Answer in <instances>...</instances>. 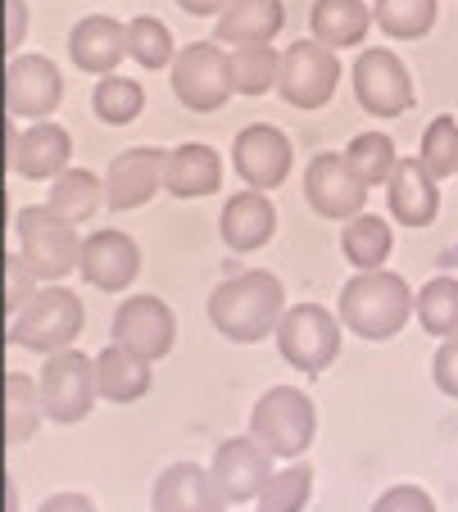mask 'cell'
Wrapping results in <instances>:
<instances>
[{
    "instance_id": "20",
    "label": "cell",
    "mask_w": 458,
    "mask_h": 512,
    "mask_svg": "<svg viewBox=\"0 0 458 512\" xmlns=\"http://www.w3.org/2000/svg\"><path fill=\"white\" fill-rule=\"evenodd\" d=\"M386 200H390V218L404 227H431L440 213L436 177L427 173L422 159H400L395 164V173L386 182Z\"/></svg>"
},
{
    "instance_id": "19",
    "label": "cell",
    "mask_w": 458,
    "mask_h": 512,
    "mask_svg": "<svg viewBox=\"0 0 458 512\" xmlns=\"http://www.w3.org/2000/svg\"><path fill=\"white\" fill-rule=\"evenodd\" d=\"M150 508L155 512H227V494L218 490L214 472L200 463H173L159 472L155 490H150Z\"/></svg>"
},
{
    "instance_id": "1",
    "label": "cell",
    "mask_w": 458,
    "mask_h": 512,
    "mask_svg": "<svg viewBox=\"0 0 458 512\" xmlns=\"http://www.w3.org/2000/svg\"><path fill=\"white\" fill-rule=\"evenodd\" d=\"M282 318H286V290L264 268L218 281L214 295H209V322L232 345H259V340L277 336Z\"/></svg>"
},
{
    "instance_id": "7",
    "label": "cell",
    "mask_w": 458,
    "mask_h": 512,
    "mask_svg": "<svg viewBox=\"0 0 458 512\" xmlns=\"http://www.w3.org/2000/svg\"><path fill=\"white\" fill-rule=\"evenodd\" d=\"M277 349L295 372L318 377L341 354V318L327 313L322 304H291L282 327H277Z\"/></svg>"
},
{
    "instance_id": "22",
    "label": "cell",
    "mask_w": 458,
    "mask_h": 512,
    "mask_svg": "<svg viewBox=\"0 0 458 512\" xmlns=\"http://www.w3.org/2000/svg\"><path fill=\"white\" fill-rule=\"evenodd\" d=\"M69 55L82 73L109 78L127 55V23L109 19V14H87V19L69 32Z\"/></svg>"
},
{
    "instance_id": "11",
    "label": "cell",
    "mask_w": 458,
    "mask_h": 512,
    "mask_svg": "<svg viewBox=\"0 0 458 512\" xmlns=\"http://www.w3.org/2000/svg\"><path fill=\"white\" fill-rule=\"evenodd\" d=\"M109 336H114V345L132 349L146 363H159L177 345V318L159 295H132V300L118 304Z\"/></svg>"
},
{
    "instance_id": "9",
    "label": "cell",
    "mask_w": 458,
    "mask_h": 512,
    "mask_svg": "<svg viewBox=\"0 0 458 512\" xmlns=\"http://www.w3.org/2000/svg\"><path fill=\"white\" fill-rule=\"evenodd\" d=\"M341 87V59H336L332 46H322L318 37L309 41H291L282 55V78H277V91H282L286 105L295 109H322Z\"/></svg>"
},
{
    "instance_id": "38",
    "label": "cell",
    "mask_w": 458,
    "mask_h": 512,
    "mask_svg": "<svg viewBox=\"0 0 458 512\" xmlns=\"http://www.w3.org/2000/svg\"><path fill=\"white\" fill-rule=\"evenodd\" d=\"M32 281L37 277H32V268L23 263V254H10V259H5V313H10V318H19L32 304V295H37Z\"/></svg>"
},
{
    "instance_id": "6",
    "label": "cell",
    "mask_w": 458,
    "mask_h": 512,
    "mask_svg": "<svg viewBox=\"0 0 458 512\" xmlns=\"http://www.w3.org/2000/svg\"><path fill=\"white\" fill-rule=\"evenodd\" d=\"M168 73H173V96L182 100L191 114H218V109L236 96L232 50L218 46V41H195V46L177 50Z\"/></svg>"
},
{
    "instance_id": "10",
    "label": "cell",
    "mask_w": 458,
    "mask_h": 512,
    "mask_svg": "<svg viewBox=\"0 0 458 512\" xmlns=\"http://www.w3.org/2000/svg\"><path fill=\"white\" fill-rule=\"evenodd\" d=\"M354 100L368 109L372 118H400L413 109V78L404 59L386 46H368L350 68Z\"/></svg>"
},
{
    "instance_id": "33",
    "label": "cell",
    "mask_w": 458,
    "mask_h": 512,
    "mask_svg": "<svg viewBox=\"0 0 458 512\" xmlns=\"http://www.w3.org/2000/svg\"><path fill=\"white\" fill-rule=\"evenodd\" d=\"M436 0H372V19L386 37L395 41H413L427 37L431 23H436Z\"/></svg>"
},
{
    "instance_id": "3",
    "label": "cell",
    "mask_w": 458,
    "mask_h": 512,
    "mask_svg": "<svg viewBox=\"0 0 458 512\" xmlns=\"http://www.w3.org/2000/svg\"><path fill=\"white\" fill-rule=\"evenodd\" d=\"M14 236H19V254L37 281L55 286V281H64L69 272H78V263H82L78 227L55 218L46 204H23L19 218H14Z\"/></svg>"
},
{
    "instance_id": "29",
    "label": "cell",
    "mask_w": 458,
    "mask_h": 512,
    "mask_svg": "<svg viewBox=\"0 0 458 512\" xmlns=\"http://www.w3.org/2000/svg\"><path fill=\"white\" fill-rule=\"evenodd\" d=\"M46 404H41V386L23 372H5V440L10 445H28L37 435Z\"/></svg>"
},
{
    "instance_id": "12",
    "label": "cell",
    "mask_w": 458,
    "mask_h": 512,
    "mask_svg": "<svg viewBox=\"0 0 458 512\" xmlns=\"http://www.w3.org/2000/svg\"><path fill=\"white\" fill-rule=\"evenodd\" d=\"M304 200H309V209L322 213V218L350 223V218L363 213V204H368V186L350 173L345 155L327 150V155H313L309 168H304Z\"/></svg>"
},
{
    "instance_id": "39",
    "label": "cell",
    "mask_w": 458,
    "mask_h": 512,
    "mask_svg": "<svg viewBox=\"0 0 458 512\" xmlns=\"http://www.w3.org/2000/svg\"><path fill=\"white\" fill-rule=\"evenodd\" d=\"M372 512H436V499L418 485H390L386 494H377Z\"/></svg>"
},
{
    "instance_id": "18",
    "label": "cell",
    "mask_w": 458,
    "mask_h": 512,
    "mask_svg": "<svg viewBox=\"0 0 458 512\" xmlns=\"http://www.w3.org/2000/svg\"><path fill=\"white\" fill-rule=\"evenodd\" d=\"M78 272H82L87 286L105 290V295H118V290H127L132 281L141 277V250H137V241H132L127 232L105 227V232H91L87 241H82Z\"/></svg>"
},
{
    "instance_id": "24",
    "label": "cell",
    "mask_w": 458,
    "mask_h": 512,
    "mask_svg": "<svg viewBox=\"0 0 458 512\" xmlns=\"http://www.w3.org/2000/svg\"><path fill=\"white\" fill-rule=\"evenodd\" d=\"M286 23L282 0H232L223 14H218L214 41L218 46H259V41H273Z\"/></svg>"
},
{
    "instance_id": "35",
    "label": "cell",
    "mask_w": 458,
    "mask_h": 512,
    "mask_svg": "<svg viewBox=\"0 0 458 512\" xmlns=\"http://www.w3.org/2000/svg\"><path fill=\"white\" fill-rule=\"evenodd\" d=\"M127 55L137 59L141 68H173L177 46L168 23H159L155 14H141V19L127 23Z\"/></svg>"
},
{
    "instance_id": "2",
    "label": "cell",
    "mask_w": 458,
    "mask_h": 512,
    "mask_svg": "<svg viewBox=\"0 0 458 512\" xmlns=\"http://www.w3.org/2000/svg\"><path fill=\"white\" fill-rule=\"evenodd\" d=\"M413 300L418 295L409 290V281L400 272H386V268L359 272V277L345 281L336 318H341V327H350L363 340H390L400 336L404 322L413 318Z\"/></svg>"
},
{
    "instance_id": "4",
    "label": "cell",
    "mask_w": 458,
    "mask_h": 512,
    "mask_svg": "<svg viewBox=\"0 0 458 512\" xmlns=\"http://www.w3.org/2000/svg\"><path fill=\"white\" fill-rule=\"evenodd\" d=\"M82 300L73 295L64 281L55 286H41L32 295V304L10 318V345H23L32 354H59V349H73V340L82 336Z\"/></svg>"
},
{
    "instance_id": "34",
    "label": "cell",
    "mask_w": 458,
    "mask_h": 512,
    "mask_svg": "<svg viewBox=\"0 0 458 512\" xmlns=\"http://www.w3.org/2000/svg\"><path fill=\"white\" fill-rule=\"evenodd\" d=\"M277 78H282V59L268 41L232 50V82L241 96H264V91L277 87Z\"/></svg>"
},
{
    "instance_id": "23",
    "label": "cell",
    "mask_w": 458,
    "mask_h": 512,
    "mask_svg": "<svg viewBox=\"0 0 458 512\" xmlns=\"http://www.w3.org/2000/svg\"><path fill=\"white\" fill-rule=\"evenodd\" d=\"M223 182V164L209 145L186 141L177 150H168L164 159V191L177 200H200V195H214Z\"/></svg>"
},
{
    "instance_id": "31",
    "label": "cell",
    "mask_w": 458,
    "mask_h": 512,
    "mask_svg": "<svg viewBox=\"0 0 458 512\" xmlns=\"http://www.w3.org/2000/svg\"><path fill=\"white\" fill-rule=\"evenodd\" d=\"M345 155V164H350V173L359 177L363 186H381V182H390V173H395V164H400V155H395V141H390L386 132H363V136H354L350 145L341 150Z\"/></svg>"
},
{
    "instance_id": "15",
    "label": "cell",
    "mask_w": 458,
    "mask_h": 512,
    "mask_svg": "<svg viewBox=\"0 0 458 512\" xmlns=\"http://www.w3.org/2000/svg\"><path fill=\"white\" fill-rule=\"evenodd\" d=\"M164 159H168V150H159V145H137V150L114 155V164L105 173L109 209L127 213V209H141V204L155 200L164 191Z\"/></svg>"
},
{
    "instance_id": "14",
    "label": "cell",
    "mask_w": 458,
    "mask_h": 512,
    "mask_svg": "<svg viewBox=\"0 0 458 512\" xmlns=\"http://www.w3.org/2000/svg\"><path fill=\"white\" fill-rule=\"evenodd\" d=\"M64 100V78L46 55H10L5 64V109L14 118H50Z\"/></svg>"
},
{
    "instance_id": "36",
    "label": "cell",
    "mask_w": 458,
    "mask_h": 512,
    "mask_svg": "<svg viewBox=\"0 0 458 512\" xmlns=\"http://www.w3.org/2000/svg\"><path fill=\"white\" fill-rule=\"evenodd\" d=\"M309 494H313V467L291 463L282 472H273V481L264 485V494L254 503H259V512H304Z\"/></svg>"
},
{
    "instance_id": "41",
    "label": "cell",
    "mask_w": 458,
    "mask_h": 512,
    "mask_svg": "<svg viewBox=\"0 0 458 512\" xmlns=\"http://www.w3.org/2000/svg\"><path fill=\"white\" fill-rule=\"evenodd\" d=\"M5 50L10 55H19V41L23 32H28V0H5Z\"/></svg>"
},
{
    "instance_id": "28",
    "label": "cell",
    "mask_w": 458,
    "mask_h": 512,
    "mask_svg": "<svg viewBox=\"0 0 458 512\" xmlns=\"http://www.w3.org/2000/svg\"><path fill=\"white\" fill-rule=\"evenodd\" d=\"M341 250L345 259L354 263L359 272H377L386 268L390 250H395V236H390V223L377 218V213H359L341 227Z\"/></svg>"
},
{
    "instance_id": "32",
    "label": "cell",
    "mask_w": 458,
    "mask_h": 512,
    "mask_svg": "<svg viewBox=\"0 0 458 512\" xmlns=\"http://www.w3.org/2000/svg\"><path fill=\"white\" fill-rule=\"evenodd\" d=\"M91 109H96L100 123L109 127H127V123H137L141 109H146V91H141L137 78H100L96 91H91Z\"/></svg>"
},
{
    "instance_id": "5",
    "label": "cell",
    "mask_w": 458,
    "mask_h": 512,
    "mask_svg": "<svg viewBox=\"0 0 458 512\" xmlns=\"http://www.w3.org/2000/svg\"><path fill=\"white\" fill-rule=\"evenodd\" d=\"M250 435L273 458H300L318 435V408L300 386H273L250 413Z\"/></svg>"
},
{
    "instance_id": "43",
    "label": "cell",
    "mask_w": 458,
    "mask_h": 512,
    "mask_svg": "<svg viewBox=\"0 0 458 512\" xmlns=\"http://www.w3.org/2000/svg\"><path fill=\"white\" fill-rule=\"evenodd\" d=\"M186 14H195V19H205V14H223L232 0H177Z\"/></svg>"
},
{
    "instance_id": "8",
    "label": "cell",
    "mask_w": 458,
    "mask_h": 512,
    "mask_svg": "<svg viewBox=\"0 0 458 512\" xmlns=\"http://www.w3.org/2000/svg\"><path fill=\"white\" fill-rule=\"evenodd\" d=\"M41 386V404H46V417L59 426H73L96 408L100 390H96V358L78 354V349H59V354L46 358V368L37 377Z\"/></svg>"
},
{
    "instance_id": "37",
    "label": "cell",
    "mask_w": 458,
    "mask_h": 512,
    "mask_svg": "<svg viewBox=\"0 0 458 512\" xmlns=\"http://www.w3.org/2000/svg\"><path fill=\"white\" fill-rule=\"evenodd\" d=\"M422 164H427V173L436 177H454L458 173V118L440 114L431 118V127L422 132Z\"/></svg>"
},
{
    "instance_id": "27",
    "label": "cell",
    "mask_w": 458,
    "mask_h": 512,
    "mask_svg": "<svg viewBox=\"0 0 458 512\" xmlns=\"http://www.w3.org/2000/svg\"><path fill=\"white\" fill-rule=\"evenodd\" d=\"M100 204H105V182H100L96 173H87V168H69V173H59L55 182H50L46 209L55 213V218H64L69 227L91 223Z\"/></svg>"
},
{
    "instance_id": "21",
    "label": "cell",
    "mask_w": 458,
    "mask_h": 512,
    "mask_svg": "<svg viewBox=\"0 0 458 512\" xmlns=\"http://www.w3.org/2000/svg\"><path fill=\"white\" fill-rule=\"evenodd\" d=\"M218 232H223L227 250L236 254H254L264 250L277 232V209L268 200V191H241L223 204V218H218Z\"/></svg>"
},
{
    "instance_id": "17",
    "label": "cell",
    "mask_w": 458,
    "mask_h": 512,
    "mask_svg": "<svg viewBox=\"0 0 458 512\" xmlns=\"http://www.w3.org/2000/svg\"><path fill=\"white\" fill-rule=\"evenodd\" d=\"M73 159V136L59 123L41 118L19 136V127H10V173H19L23 182H55L59 173H69Z\"/></svg>"
},
{
    "instance_id": "13",
    "label": "cell",
    "mask_w": 458,
    "mask_h": 512,
    "mask_svg": "<svg viewBox=\"0 0 458 512\" xmlns=\"http://www.w3.org/2000/svg\"><path fill=\"white\" fill-rule=\"evenodd\" d=\"M291 159H295L291 136L277 132L273 123H254L245 132H236V141H232V168L250 191L282 186L286 173H291Z\"/></svg>"
},
{
    "instance_id": "16",
    "label": "cell",
    "mask_w": 458,
    "mask_h": 512,
    "mask_svg": "<svg viewBox=\"0 0 458 512\" xmlns=\"http://www.w3.org/2000/svg\"><path fill=\"white\" fill-rule=\"evenodd\" d=\"M209 472H214L218 490L227 494V503H250L273 481V454H268L254 435H232V440L218 445Z\"/></svg>"
},
{
    "instance_id": "26",
    "label": "cell",
    "mask_w": 458,
    "mask_h": 512,
    "mask_svg": "<svg viewBox=\"0 0 458 512\" xmlns=\"http://www.w3.org/2000/svg\"><path fill=\"white\" fill-rule=\"evenodd\" d=\"M368 23H377V19H372V10L363 5V0H313L309 5L313 37H318L322 46H332V50L359 46V41L368 37Z\"/></svg>"
},
{
    "instance_id": "40",
    "label": "cell",
    "mask_w": 458,
    "mask_h": 512,
    "mask_svg": "<svg viewBox=\"0 0 458 512\" xmlns=\"http://www.w3.org/2000/svg\"><path fill=\"white\" fill-rule=\"evenodd\" d=\"M431 377H436V386L445 390L449 399H458V336L440 340L436 358H431Z\"/></svg>"
},
{
    "instance_id": "25",
    "label": "cell",
    "mask_w": 458,
    "mask_h": 512,
    "mask_svg": "<svg viewBox=\"0 0 458 512\" xmlns=\"http://www.w3.org/2000/svg\"><path fill=\"white\" fill-rule=\"evenodd\" d=\"M96 390L105 404H132L150 390V363L132 349L109 345L96 354Z\"/></svg>"
},
{
    "instance_id": "42",
    "label": "cell",
    "mask_w": 458,
    "mask_h": 512,
    "mask_svg": "<svg viewBox=\"0 0 458 512\" xmlns=\"http://www.w3.org/2000/svg\"><path fill=\"white\" fill-rule=\"evenodd\" d=\"M37 512H96V503L87 494H50Z\"/></svg>"
},
{
    "instance_id": "30",
    "label": "cell",
    "mask_w": 458,
    "mask_h": 512,
    "mask_svg": "<svg viewBox=\"0 0 458 512\" xmlns=\"http://www.w3.org/2000/svg\"><path fill=\"white\" fill-rule=\"evenodd\" d=\"M413 318L440 340L458 336V277H431L413 300Z\"/></svg>"
}]
</instances>
